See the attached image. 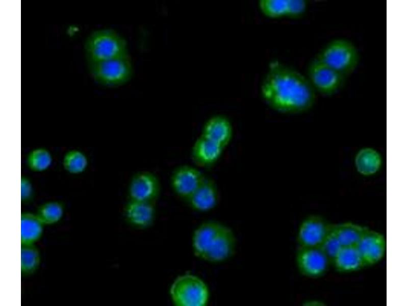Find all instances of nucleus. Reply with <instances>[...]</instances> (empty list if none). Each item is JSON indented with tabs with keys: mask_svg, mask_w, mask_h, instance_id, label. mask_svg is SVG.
I'll return each instance as SVG.
<instances>
[{
	"mask_svg": "<svg viewBox=\"0 0 408 306\" xmlns=\"http://www.w3.org/2000/svg\"><path fill=\"white\" fill-rule=\"evenodd\" d=\"M260 91L269 108L286 114L308 111L316 98V92L307 76L277 60L269 63Z\"/></svg>",
	"mask_w": 408,
	"mask_h": 306,
	"instance_id": "obj_1",
	"label": "nucleus"
},
{
	"mask_svg": "<svg viewBox=\"0 0 408 306\" xmlns=\"http://www.w3.org/2000/svg\"><path fill=\"white\" fill-rule=\"evenodd\" d=\"M192 248L197 258L211 263L223 262L234 253L236 239L233 231L215 221L201 223L194 231Z\"/></svg>",
	"mask_w": 408,
	"mask_h": 306,
	"instance_id": "obj_2",
	"label": "nucleus"
},
{
	"mask_svg": "<svg viewBox=\"0 0 408 306\" xmlns=\"http://www.w3.org/2000/svg\"><path fill=\"white\" fill-rule=\"evenodd\" d=\"M84 48L87 64L129 54L125 40L111 29L93 31L86 38Z\"/></svg>",
	"mask_w": 408,
	"mask_h": 306,
	"instance_id": "obj_3",
	"label": "nucleus"
},
{
	"mask_svg": "<svg viewBox=\"0 0 408 306\" xmlns=\"http://www.w3.org/2000/svg\"><path fill=\"white\" fill-rule=\"evenodd\" d=\"M315 58L346 78L357 68L360 55L351 41L336 38L326 44Z\"/></svg>",
	"mask_w": 408,
	"mask_h": 306,
	"instance_id": "obj_4",
	"label": "nucleus"
},
{
	"mask_svg": "<svg viewBox=\"0 0 408 306\" xmlns=\"http://www.w3.org/2000/svg\"><path fill=\"white\" fill-rule=\"evenodd\" d=\"M93 80L107 87H117L126 83L132 77L133 68L129 55L88 64Z\"/></svg>",
	"mask_w": 408,
	"mask_h": 306,
	"instance_id": "obj_5",
	"label": "nucleus"
},
{
	"mask_svg": "<svg viewBox=\"0 0 408 306\" xmlns=\"http://www.w3.org/2000/svg\"><path fill=\"white\" fill-rule=\"evenodd\" d=\"M173 303L177 306H205L209 299V291L199 277L191 274L178 276L170 289Z\"/></svg>",
	"mask_w": 408,
	"mask_h": 306,
	"instance_id": "obj_6",
	"label": "nucleus"
},
{
	"mask_svg": "<svg viewBox=\"0 0 408 306\" xmlns=\"http://www.w3.org/2000/svg\"><path fill=\"white\" fill-rule=\"evenodd\" d=\"M307 72V77L316 92L326 96L337 92L346 78L316 58L309 64Z\"/></svg>",
	"mask_w": 408,
	"mask_h": 306,
	"instance_id": "obj_7",
	"label": "nucleus"
},
{
	"mask_svg": "<svg viewBox=\"0 0 408 306\" xmlns=\"http://www.w3.org/2000/svg\"><path fill=\"white\" fill-rule=\"evenodd\" d=\"M333 224L318 215H311L300 224L297 235L298 247H319L331 230Z\"/></svg>",
	"mask_w": 408,
	"mask_h": 306,
	"instance_id": "obj_8",
	"label": "nucleus"
},
{
	"mask_svg": "<svg viewBox=\"0 0 408 306\" xmlns=\"http://www.w3.org/2000/svg\"><path fill=\"white\" fill-rule=\"evenodd\" d=\"M296 264L299 272L309 277H318L324 274L330 262L319 247H298Z\"/></svg>",
	"mask_w": 408,
	"mask_h": 306,
	"instance_id": "obj_9",
	"label": "nucleus"
},
{
	"mask_svg": "<svg viewBox=\"0 0 408 306\" xmlns=\"http://www.w3.org/2000/svg\"><path fill=\"white\" fill-rule=\"evenodd\" d=\"M205 177L196 167L183 165L177 167L172 174L171 186L177 195L187 200Z\"/></svg>",
	"mask_w": 408,
	"mask_h": 306,
	"instance_id": "obj_10",
	"label": "nucleus"
},
{
	"mask_svg": "<svg viewBox=\"0 0 408 306\" xmlns=\"http://www.w3.org/2000/svg\"><path fill=\"white\" fill-rule=\"evenodd\" d=\"M258 7L261 12L270 18H296L305 13L308 2L304 0H260Z\"/></svg>",
	"mask_w": 408,
	"mask_h": 306,
	"instance_id": "obj_11",
	"label": "nucleus"
},
{
	"mask_svg": "<svg viewBox=\"0 0 408 306\" xmlns=\"http://www.w3.org/2000/svg\"><path fill=\"white\" fill-rule=\"evenodd\" d=\"M159 191V182L155 175L150 172L141 171L132 177L128 193L130 200L153 202Z\"/></svg>",
	"mask_w": 408,
	"mask_h": 306,
	"instance_id": "obj_12",
	"label": "nucleus"
},
{
	"mask_svg": "<svg viewBox=\"0 0 408 306\" xmlns=\"http://www.w3.org/2000/svg\"><path fill=\"white\" fill-rule=\"evenodd\" d=\"M366 265L378 263L384 258L386 251V240L384 235L368 228L356 245Z\"/></svg>",
	"mask_w": 408,
	"mask_h": 306,
	"instance_id": "obj_13",
	"label": "nucleus"
},
{
	"mask_svg": "<svg viewBox=\"0 0 408 306\" xmlns=\"http://www.w3.org/2000/svg\"><path fill=\"white\" fill-rule=\"evenodd\" d=\"M233 132V125L228 118L217 114L205 122L200 135L225 148L232 140Z\"/></svg>",
	"mask_w": 408,
	"mask_h": 306,
	"instance_id": "obj_14",
	"label": "nucleus"
},
{
	"mask_svg": "<svg viewBox=\"0 0 408 306\" xmlns=\"http://www.w3.org/2000/svg\"><path fill=\"white\" fill-rule=\"evenodd\" d=\"M224 149L221 145L200 135L193 145L191 156L197 166L207 168L219 161Z\"/></svg>",
	"mask_w": 408,
	"mask_h": 306,
	"instance_id": "obj_15",
	"label": "nucleus"
},
{
	"mask_svg": "<svg viewBox=\"0 0 408 306\" xmlns=\"http://www.w3.org/2000/svg\"><path fill=\"white\" fill-rule=\"evenodd\" d=\"M218 199L219 192L216 183L212 178L206 176L187 201L193 210L206 212L213 209Z\"/></svg>",
	"mask_w": 408,
	"mask_h": 306,
	"instance_id": "obj_16",
	"label": "nucleus"
},
{
	"mask_svg": "<svg viewBox=\"0 0 408 306\" xmlns=\"http://www.w3.org/2000/svg\"><path fill=\"white\" fill-rule=\"evenodd\" d=\"M128 221L138 227L149 226L153 221L155 208L153 202L130 200L125 207Z\"/></svg>",
	"mask_w": 408,
	"mask_h": 306,
	"instance_id": "obj_17",
	"label": "nucleus"
},
{
	"mask_svg": "<svg viewBox=\"0 0 408 306\" xmlns=\"http://www.w3.org/2000/svg\"><path fill=\"white\" fill-rule=\"evenodd\" d=\"M340 272L356 271L366 265L356 246L342 247L333 264Z\"/></svg>",
	"mask_w": 408,
	"mask_h": 306,
	"instance_id": "obj_18",
	"label": "nucleus"
},
{
	"mask_svg": "<svg viewBox=\"0 0 408 306\" xmlns=\"http://www.w3.org/2000/svg\"><path fill=\"white\" fill-rule=\"evenodd\" d=\"M354 165L356 171L364 176H371L380 169L382 159L379 153L371 147L360 149L354 157Z\"/></svg>",
	"mask_w": 408,
	"mask_h": 306,
	"instance_id": "obj_19",
	"label": "nucleus"
},
{
	"mask_svg": "<svg viewBox=\"0 0 408 306\" xmlns=\"http://www.w3.org/2000/svg\"><path fill=\"white\" fill-rule=\"evenodd\" d=\"M21 245L34 244L41 237L44 223L36 214L28 212L21 214Z\"/></svg>",
	"mask_w": 408,
	"mask_h": 306,
	"instance_id": "obj_20",
	"label": "nucleus"
},
{
	"mask_svg": "<svg viewBox=\"0 0 408 306\" xmlns=\"http://www.w3.org/2000/svg\"><path fill=\"white\" fill-rule=\"evenodd\" d=\"M368 227L346 222L333 224L332 230L340 243L344 246H356Z\"/></svg>",
	"mask_w": 408,
	"mask_h": 306,
	"instance_id": "obj_21",
	"label": "nucleus"
},
{
	"mask_svg": "<svg viewBox=\"0 0 408 306\" xmlns=\"http://www.w3.org/2000/svg\"><path fill=\"white\" fill-rule=\"evenodd\" d=\"M41 261L40 250L34 244L21 245L20 269L23 276L30 275L38 269Z\"/></svg>",
	"mask_w": 408,
	"mask_h": 306,
	"instance_id": "obj_22",
	"label": "nucleus"
},
{
	"mask_svg": "<svg viewBox=\"0 0 408 306\" xmlns=\"http://www.w3.org/2000/svg\"><path fill=\"white\" fill-rule=\"evenodd\" d=\"M53 160V155L48 149L39 147L28 152L26 158V164L30 170L41 172L51 167Z\"/></svg>",
	"mask_w": 408,
	"mask_h": 306,
	"instance_id": "obj_23",
	"label": "nucleus"
},
{
	"mask_svg": "<svg viewBox=\"0 0 408 306\" xmlns=\"http://www.w3.org/2000/svg\"><path fill=\"white\" fill-rule=\"evenodd\" d=\"M88 165L87 156L79 149H70L63 157V167L66 172L71 174H79L84 172Z\"/></svg>",
	"mask_w": 408,
	"mask_h": 306,
	"instance_id": "obj_24",
	"label": "nucleus"
},
{
	"mask_svg": "<svg viewBox=\"0 0 408 306\" xmlns=\"http://www.w3.org/2000/svg\"><path fill=\"white\" fill-rule=\"evenodd\" d=\"M64 212V206L62 202L49 201L40 205L36 214L44 225H49L60 220Z\"/></svg>",
	"mask_w": 408,
	"mask_h": 306,
	"instance_id": "obj_25",
	"label": "nucleus"
},
{
	"mask_svg": "<svg viewBox=\"0 0 408 306\" xmlns=\"http://www.w3.org/2000/svg\"><path fill=\"white\" fill-rule=\"evenodd\" d=\"M342 247L333 232L332 227L331 230L319 246L327 257L330 264H332Z\"/></svg>",
	"mask_w": 408,
	"mask_h": 306,
	"instance_id": "obj_26",
	"label": "nucleus"
},
{
	"mask_svg": "<svg viewBox=\"0 0 408 306\" xmlns=\"http://www.w3.org/2000/svg\"><path fill=\"white\" fill-rule=\"evenodd\" d=\"M21 201L26 203L30 202L34 197V191L32 181L26 176H21Z\"/></svg>",
	"mask_w": 408,
	"mask_h": 306,
	"instance_id": "obj_27",
	"label": "nucleus"
}]
</instances>
